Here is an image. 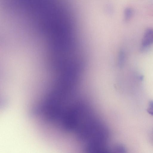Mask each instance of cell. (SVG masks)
<instances>
[{
  "label": "cell",
  "instance_id": "5b68a950",
  "mask_svg": "<svg viewBox=\"0 0 153 153\" xmlns=\"http://www.w3.org/2000/svg\"><path fill=\"white\" fill-rule=\"evenodd\" d=\"M52 83H53V82ZM52 83H51V84ZM49 84H48V85H49ZM45 85H44V86H45ZM41 87H42V86H41Z\"/></svg>",
  "mask_w": 153,
  "mask_h": 153
},
{
  "label": "cell",
  "instance_id": "3957f363",
  "mask_svg": "<svg viewBox=\"0 0 153 153\" xmlns=\"http://www.w3.org/2000/svg\"><path fill=\"white\" fill-rule=\"evenodd\" d=\"M147 112L151 115L153 116V101H150L147 109Z\"/></svg>",
  "mask_w": 153,
  "mask_h": 153
},
{
  "label": "cell",
  "instance_id": "7a4b0ae2",
  "mask_svg": "<svg viewBox=\"0 0 153 153\" xmlns=\"http://www.w3.org/2000/svg\"><path fill=\"white\" fill-rule=\"evenodd\" d=\"M133 13V10L131 8H126L125 11V19L127 20H128L132 17Z\"/></svg>",
  "mask_w": 153,
  "mask_h": 153
},
{
  "label": "cell",
  "instance_id": "6da1fadb",
  "mask_svg": "<svg viewBox=\"0 0 153 153\" xmlns=\"http://www.w3.org/2000/svg\"><path fill=\"white\" fill-rule=\"evenodd\" d=\"M153 43V29H147L143 35L142 44L144 47H147Z\"/></svg>",
  "mask_w": 153,
  "mask_h": 153
},
{
  "label": "cell",
  "instance_id": "277c9868",
  "mask_svg": "<svg viewBox=\"0 0 153 153\" xmlns=\"http://www.w3.org/2000/svg\"><path fill=\"white\" fill-rule=\"evenodd\" d=\"M22 91H23V90H22Z\"/></svg>",
  "mask_w": 153,
  "mask_h": 153
}]
</instances>
